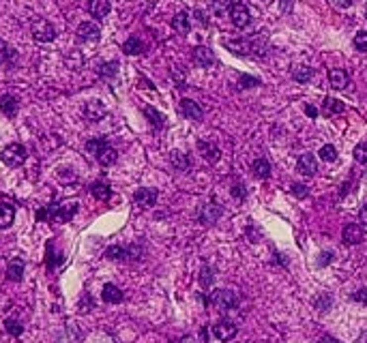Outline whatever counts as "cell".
Instances as JSON below:
<instances>
[{
  "label": "cell",
  "instance_id": "23",
  "mask_svg": "<svg viewBox=\"0 0 367 343\" xmlns=\"http://www.w3.org/2000/svg\"><path fill=\"white\" fill-rule=\"evenodd\" d=\"M172 26H174V30H176V32H180V35H187V32H189V28H191L189 15H187L185 11L176 13V15H174V19H172Z\"/></svg>",
  "mask_w": 367,
  "mask_h": 343
},
{
  "label": "cell",
  "instance_id": "26",
  "mask_svg": "<svg viewBox=\"0 0 367 343\" xmlns=\"http://www.w3.org/2000/svg\"><path fill=\"white\" fill-rule=\"evenodd\" d=\"M15 219V208L11 204H0V230L9 228Z\"/></svg>",
  "mask_w": 367,
  "mask_h": 343
},
{
  "label": "cell",
  "instance_id": "31",
  "mask_svg": "<svg viewBox=\"0 0 367 343\" xmlns=\"http://www.w3.org/2000/svg\"><path fill=\"white\" fill-rule=\"evenodd\" d=\"M320 159L322 161H326V163H333L335 159H337V148L335 146H331V144H326V146H322L320 148Z\"/></svg>",
  "mask_w": 367,
  "mask_h": 343
},
{
  "label": "cell",
  "instance_id": "6",
  "mask_svg": "<svg viewBox=\"0 0 367 343\" xmlns=\"http://www.w3.org/2000/svg\"><path fill=\"white\" fill-rule=\"evenodd\" d=\"M230 17H232V24L236 26V28H247L249 22H251V15H249V9L245 4H238L234 2L230 9Z\"/></svg>",
  "mask_w": 367,
  "mask_h": 343
},
{
  "label": "cell",
  "instance_id": "13",
  "mask_svg": "<svg viewBox=\"0 0 367 343\" xmlns=\"http://www.w3.org/2000/svg\"><path fill=\"white\" fill-rule=\"evenodd\" d=\"M159 197V191L157 189H138L135 191V204L138 206H155V202H157Z\"/></svg>",
  "mask_w": 367,
  "mask_h": 343
},
{
  "label": "cell",
  "instance_id": "4",
  "mask_svg": "<svg viewBox=\"0 0 367 343\" xmlns=\"http://www.w3.org/2000/svg\"><path fill=\"white\" fill-rule=\"evenodd\" d=\"M32 37H35V41H39V43H50V41H54L56 30L48 19H37V22L32 24Z\"/></svg>",
  "mask_w": 367,
  "mask_h": 343
},
{
  "label": "cell",
  "instance_id": "49",
  "mask_svg": "<svg viewBox=\"0 0 367 343\" xmlns=\"http://www.w3.org/2000/svg\"><path fill=\"white\" fill-rule=\"evenodd\" d=\"M6 56H9V45H6L2 39H0V64L6 60Z\"/></svg>",
  "mask_w": 367,
  "mask_h": 343
},
{
  "label": "cell",
  "instance_id": "44",
  "mask_svg": "<svg viewBox=\"0 0 367 343\" xmlns=\"http://www.w3.org/2000/svg\"><path fill=\"white\" fill-rule=\"evenodd\" d=\"M142 255H144V251H142V247H138V245H131V247L127 249V260L131 257V260H142Z\"/></svg>",
  "mask_w": 367,
  "mask_h": 343
},
{
  "label": "cell",
  "instance_id": "11",
  "mask_svg": "<svg viewBox=\"0 0 367 343\" xmlns=\"http://www.w3.org/2000/svg\"><path fill=\"white\" fill-rule=\"evenodd\" d=\"M363 241H365V232H363L361 225L350 223V225H346V228H344V243L346 245H359Z\"/></svg>",
  "mask_w": 367,
  "mask_h": 343
},
{
  "label": "cell",
  "instance_id": "57",
  "mask_svg": "<svg viewBox=\"0 0 367 343\" xmlns=\"http://www.w3.org/2000/svg\"><path fill=\"white\" fill-rule=\"evenodd\" d=\"M318 343H339V341L335 339V337H328V335H326V337H322Z\"/></svg>",
  "mask_w": 367,
  "mask_h": 343
},
{
  "label": "cell",
  "instance_id": "36",
  "mask_svg": "<svg viewBox=\"0 0 367 343\" xmlns=\"http://www.w3.org/2000/svg\"><path fill=\"white\" fill-rule=\"evenodd\" d=\"M4 328H6V333L13 335V337H19V335L24 333V326L19 324L17 320H6L4 322Z\"/></svg>",
  "mask_w": 367,
  "mask_h": 343
},
{
  "label": "cell",
  "instance_id": "37",
  "mask_svg": "<svg viewBox=\"0 0 367 343\" xmlns=\"http://www.w3.org/2000/svg\"><path fill=\"white\" fill-rule=\"evenodd\" d=\"M354 161L357 163H367V142H361V144L354 148Z\"/></svg>",
  "mask_w": 367,
  "mask_h": 343
},
{
  "label": "cell",
  "instance_id": "3",
  "mask_svg": "<svg viewBox=\"0 0 367 343\" xmlns=\"http://www.w3.org/2000/svg\"><path fill=\"white\" fill-rule=\"evenodd\" d=\"M0 159L9 167H19L26 161V148L22 144H9L0 154Z\"/></svg>",
  "mask_w": 367,
  "mask_h": 343
},
{
  "label": "cell",
  "instance_id": "14",
  "mask_svg": "<svg viewBox=\"0 0 367 343\" xmlns=\"http://www.w3.org/2000/svg\"><path fill=\"white\" fill-rule=\"evenodd\" d=\"M198 150L209 163H217L219 157H221V150L215 144H210V142H198Z\"/></svg>",
  "mask_w": 367,
  "mask_h": 343
},
{
  "label": "cell",
  "instance_id": "41",
  "mask_svg": "<svg viewBox=\"0 0 367 343\" xmlns=\"http://www.w3.org/2000/svg\"><path fill=\"white\" fill-rule=\"evenodd\" d=\"M60 262H62V255H56V253H54V245L50 243V245H48V266L54 268L56 264H60Z\"/></svg>",
  "mask_w": 367,
  "mask_h": 343
},
{
  "label": "cell",
  "instance_id": "48",
  "mask_svg": "<svg viewBox=\"0 0 367 343\" xmlns=\"http://www.w3.org/2000/svg\"><path fill=\"white\" fill-rule=\"evenodd\" d=\"M292 193L296 197H307V187L305 185H292Z\"/></svg>",
  "mask_w": 367,
  "mask_h": 343
},
{
  "label": "cell",
  "instance_id": "12",
  "mask_svg": "<svg viewBox=\"0 0 367 343\" xmlns=\"http://www.w3.org/2000/svg\"><path fill=\"white\" fill-rule=\"evenodd\" d=\"M328 82H331V86L335 90H344L350 86V77H348V73L344 69H331L328 71Z\"/></svg>",
  "mask_w": 367,
  "mask_h": 343
},
{
  "label": "cell",
  "instance_id": "5",
  "mask_svg": "<svg viewBox=\"0 0 367 343\" xmlns=\"http://www.w3.org/2000/svg\"><path fill=\"white\" fill-rule=\"evenodd\" d=\"M236 333H238V328L234 322H230V320H221L219 324L212 326V335H215L219 341H232L236 337Z\"/></svg>",
  "mask_w": 367,
  "mask_h": 343
},
{
  "label": "cell",
  "instance_id": "18",
  "mask_svg": "<svg viewBox=\"0 0 367 343\" xmlns=\"http://www.w3.org/2000/svg\"><path fill=\"white\" fill-rule=\"evenodd\" d=\"M24 260L22 257H13V260L9 262V268H6V277H9L11 281H19L24 275Z\"/></svg>",
  "mask_w": 367,
  "mask_h": 343
},
{
  "label": "cell",
  "instance_id": "25",
  "mask_svg": "<svg viewBox=\"0 0 367 343\" xmlns=\"http://www.w3.org/2000/svg\"><path fill=\"white\" fill-rule=\"evenodd\" d=\"M116 159H118V152H116V148H112V146H103L101 148V152L97 154V161H99L101 165H112V163H116Z\"/></svg>",
  "mask_w": 367,
  "mask_h": 343
},
{
  "label": "cell",
  "instance_id": "34",
  "mask_svg": "<svg viewBox=\"0 0 367 343\" xmlns=\"http://www.w3.org/2000/svg\"><path fill=\"white\" fill-rule=\"evenodd\" d=\"M105 257H107V260H125V257H127V249L125 247H118V245H114V247H109L105 251Z\"/></svg>",
  "mask_w": 367,
  "mask_h": 343
},
{
  "label": "cell",
  "instance_id": "35",
  "mask_svg": "<svg viewBox=\"0 0 367 343\" xmlns=\"http://www.w3.org/2000/svg\"><path fill=\"white\" fill-rule=\"evenodd\" d=\"M315 309H318V311H328V309H331V305H333V298H331V294H320L318 298H315Z\"/></svg>",
  "mask_w": 367,
  "mask_h": 343
},
{
  "label": "cell",
  "instance_id": "52",
  "mask_svg": "<svg viewBox=\"0 0 367 343\" xmlns=\"http://www.w3.org/2000/svg\"><path fill=\"white\" fill-rule=\"evenodd\" d=\"M58 178L60 180H75L73 170H69V174H64V170H58Z\"/></svg>",
  "mask_w": 367,
  "mask_h": 343
},
{
  "label": "cell",
  "instance_id": "42",
  "mask_svg": "<svg viewBox=\"0 0 367 343\" xmlns=\"http://www.w3.org/2000/svg\"><path fill=\"white\" fill-rule=\"evenodd\" d=\"M116 69H118V62H105V64L101 67L99 73H101L103 77H114V75H116Z\"/></svg>",
  "mask_w": 367,
  "mask_h": 343
},
{
  "label": "cell",
  "instance_id": "40",
  "mask_svg": "<svg viewBox=\"0 0 367 343\" xmlns=\"http://www.w3.org/2000/svg\"><path fill=\"white\" fill-rule=\"evenodd\" d=\"M200 283H202V288H210V283H212V268L210 266L202 268V273H200Z\"/></svg>",
  "mask_w": 367,
  "mask_h": 343
},
{
  "label": "cell",
  "instance_id": "53",
  "mask_svg": "<svg viewBox=\"0 0 367 343\" xmlns=\"http://www.w3.org/2000/svg\"><path fill=\"white\" fill-rule=\"evenodd\" d=\"M359 219H361V223H363L365 228H367V204L363 206V208H361V212H359Z\"/></svg>",
  "mask_w": 367,
  "mask_h": 343
},
{
  "label": "cell",
  "instance_id": "15",
  "mask_svg": "<svg viewBox=\"0 0 367 343\" xmlns=\"http://www.w3.org/2000/svg\"><path fill=\"white\" fill-rule=\"evenodd\" d=\"M109 9H112V6H109V0H88V11H90V15L97 19L107 17Z\"/></svg>",
  "mask_w": 367,
  "mask_h": 343
},
{
  "label": "cell",
  "instance_id": "58",
  "mask_svg": "<svg viewBox=\"0 0 367 343\" xmlns=\"http://www.w3.org/2000/svg\"><path fill=\"white\" fill-rule=\"evenodd\" d=\"M183 343H193V339H191V337H185V339H183Z\"/></svg>",
  "mask_w": 367,
  "mask_h": 343
},
{
  "label": "cell",
  "instance_id": "22",
  "mask_svg": "<svg viewBox=\"0 0 367 343\" xmlns=\"http://www.w3.org/2000/svg\"><path fill=\"white\" fill-rule=\"evenodd\" d=\"M251 172H254L256 178L264 180V178L270 176V163H268L266 159H256L254 163H251Z\"/></svg>",
  "mask_w": 367,
  "mask_h": 343
},
{
  "label": "cell",
  "instance_id": "55",
  "mask_svg": "<svg viewBox=\"0 0 367 343\" xmlns=\"http://www.w3.org/2000/svg\"><path fill=\"white\" fill-rule=\"evenodd\" d=\"M305 112H307V116H312V118H315V116H318V109H315L314 105H307Z\"/></svg>",
  "mask_w": 367,
  "mask_h": 343
},
{
  "label": "cell",
  "instance_id": "21",
  "mask_svg": "<svg viewBox=\"0 0 367 343\" xmlns=\"http://www.w3.org/2000/svg\"><path fill=\"white\" fill-rule=\"evenodd\" d=\"M103 300L109 302V305H116V302H122V292L116 286H112V283H107V286H103Z\"/></svg>",
  "mask_w": 367,
  "mask_h": 343
},
{
  "label": "cell",
  "instance_id": "29",
  "mask_svg": "<svg viewBox=\"0 0 367 343\" xmlns=\"http://www.w3.org/2000/svg\"><path fill=\"white\" fill-rule=\"evenodd\" d=\"M210 9H212V13H215V15L225 17V15H230L232 2H230V0H212V2H210Z\"/></svg>",
  "mask_w": 367,
  "mask_h": 343
},
{
  "label": "cell",
  "instance_id": "46",
  "mask_svg": "<svg viewBox=\"0 0 367 343\" xmlns=\"http://www.w3.org/2000/svg\"><path fill=\"white\" fill-rule=\"evenodd\" d=\"M333 262V251H322L318 255V266H328Z\"/></svg>",
  "mask_w": 367,
  "mask_h": 343
},
{
  "label": "cell",
  "instance_id": "50",
  "mask_svg": "<svg viewBox=\"0 0 367 343\" xmlns=\"http://www.w3.org/2000/svg\"><path fill=\"white\" fill-rule=\"evenodd\" d=\"M80 307H82V311H88V309L93 307V302H90V296H88V294H84V296H82Z\"/></svg>",
  "mask_w": 367,
  "mask_h": 343
},
{
  "label": "cell",
  "instance_id": "56",
  "mask_svg": "<svg viewBox=\"0 0 367 343\" xmlns=\"http://www.w3.org/2000/svg\"><path fill=\"white\" fill-rule=\"evenodd\" d=\"M281 9H283V11H290V9H292V0H281Z\"/></svg>",
  "mask_w": 367,
  "mask_h": 343
},
{
  "label": "cell",
  "instance_id": "9",
  "mask_svg": "<svg viewBox=\"0 0 367 343\" xmlns=\"http://www.w3.org/2000/svg\"><path fill=\"white\" fill-rule=\"evenodd\" d=\"M193 60L200 67H212L215 64V51L206 48V45H198V48H193Z\"/></svg>",
  "mask_w": 367,
  "mask_h": 343
},
{
  "label": "cell",
  "instance_id": "45",
  "mask_svg": "<svg viewBox=\"0 0 367 343\" xmlns=\"http://www.w3.org/2000/svg\"><path fill=\"white\" fill-rule=\"evenodd\" d=\"M352 300L354 302H361V305H367V288L357 290V292L352 294Z\"/></svg>",
  "mask_w": 367,
  "mask_h": 343
},
{
  "label": "cell",
  "instance_id": "20",
  "mask_svg": "<svg viewBox=\"0 0 367 343\" xmlns=\"http://www.w3.org/2000/svg\"><path fill=\"white\" fill-rule=\"evenodd\" d=\"M344 112V103L339 99H333V97H326L324 103H322V114L324 116H337Z\"/></svg>",
  "mask_w": 367,
  "mask_h": 343
},
{
  "label": "cell",
  "instance_id": "47",
  "mask_svg": "<svg viewBox=\"0 0 367 343\" xmlns=\"http://www.w3.org/2000/svg\"><path fill=\"white\" fill-rule=\"evenodd\" d=\"M230 193H232V196H234V197H238V199H245V196H247V191H245V187H243L241 183L232 187V189H230Z\"/></svg>",
  "mask_w": 367,
  "mask_h": 343
},
{
  "label": "cell",
  "instance_id": "28",
  "mask_svg": "<svg viewBox=\"0 0 367 343\" xmlns=\"http://www.w3.org/2000/svg\"><path fill=\"white\" fill-rule=\"evenodd\" d=\"M170 161H172L174 170H178V172H185V170H189V159H187V154H185V152H178V150H174V152L170 154Z\"/></svg>",
  "mask_w": 367,
  "mask_h": 343
},
{
  "label": "cell",
  "instance_id": "2",
  "mask_svg": "<svg viewBox=\"0 0 367 343\" xmlns=\"http://www.w3.org/2000/svg\"><path fill=\"white\" fill-rule=\"evenodd\" d=\"M210 302L215 305L219 311H232L236 305H238V298L234 292H230V290H215L210 296Z\"/></svg>",
  "mask_w": 367,
  "mask_h": 343
},
{
  "label": "cell",
  "instance_id": "1",
  "mask_svg": "<svg viewBox=\"0 0 367 343\" xmlns=\"http://www.w3.org/2000/svg\"><path fill=\"white\" fill-rule=\"evenodd\" d=\"M77 212V204L75 202H64V204H50L48 208L39 210L37 219L39 221H45V219H52V221L58 223H67L73 219V215Z\"/></svg>",
  "mask_w": 367,
  "mask_h": 343
},
{
  "label": "cell",
  "instance_id": "32",
  "mask_svg": "<svg viewBox=\"0 0 367 343\" xmlns=\"http://www.w3.org/2000/svg\"><path fill=\"white\" fill-rule=\"evenodd\" d=\"M103 146H107V142L103 140V138H93V140H88V142H86V150H88L90 154H95V157L101 152V148H103Z\"/></svg>",
  "mask_w": 367,
  "mask_h": 343
},
{
  "label": "cell",
  "instance_id": "19",
  "mask_svg": "<svg viewBox=\"0 0 367 343\" xmlns=\"http://www.w3.org/2000/svg\"><path fill=\"white\" fill-rule=\"evenodd\" d=\"M0 112L4 116H15L17 114V99L13 95H2L0 97Z\"/></svg>",
  "mask_w": 367,
  "mask_h": 343
},
{
  "label": "cell",
  "instance_id": "54",
  "mask_svg": "<svg viewBox=\"0 0 367 343\" xmlns=\"http://www.w3.org/2000/svg\"><path fill=\"white\" fill-rule=\"evenodd\" d=\"M196 17L200 19V24H202V26H209V19H206V15L202 11H196Z\"/></svg>",
  "mask_w": 367,
  "mask_h": 343
},
{
  "label": "cell",
  "instance_id": "24",
  "mask_svg": "<svg viewBox=\"0 0 367 343\" xmlns=\"http://www.w3.org/2000/svg\"><path fill=\"white\" fill-rule=\"evenodd\" d=\"M90 193L97 197V199H101V202H107L109 196H112V189H109V185L107 183H93L90 185Z\"/></svg>",
  "mask_w": 367,
  "mask_h": 343
},
{
  "label": "cell",
  "instance_id": "16",
  "mask_svg": "<svg viewBox=\"0 0 367 343\" xmlns=\"http://www.w3.org/2000/svg\"><path fill=\"white\" fill-rule=\"evenodd\" d=\"M84 116L93 122L101 120L103 116H105V105H103L101 101H90V103H86V107H84Z\"/></svg>",
  "mask_w": 367,
  "mask_h": 343
},
{
  "label": "cell",
  "instance_id": "33",
  "mask_svg": "<svg viewBox=\"0 0 367 343\" xmlns=\"http://www.w3.org/2000/svg\"><path fill=\"white\" fill-rule=\"evenodd\" d=\"M144 114L148 116V118H151V122H153V127H155V129H161V127H163L165 118L157 112V109H153V107H144Z\"/></svg>",
  "mask_w": 367,
  "mask_h": 343
},
{
  "label": "cell",
  "instance_id": "51",
  "mask_svg": "<svg viewBox=\"0 0 367 343\" xmlns=\"http://www.w3.org/2000/svg\"><path fill=\"white\" fill-rule=\"evenodd\" d=\"M331 4H335L337 9H348L352 4V0H331Z\"/></svg>",
  "mask_w": 367,
  "mask_h": 343
},
{
  "label": "cell",
  "instance_id": "30",
  "mask_svg": "<svg viewBox=\"0 0 367 343\" xmlns=\"http://www.w3.org/2000/svg\"><path fill=\"white\" fill-rule=\"evenodd\" d=\"M292 75H294V80H296V82L305 84V82H309V80L314 77V69H312V67H296Z\"/></svg>",
  "mask_w": 367,
  "mask_h": 343
},
{
  "label": "cell",
  "instance_id": "8",
  "mask_svg": "<svg viewBox=\"0 0 367 343\" xmlns=\"http://www.w3.org/2000/svg\"><path fill=\"white\" fill-rule=\"evenodd\" d=\"M77 37H80V41H99L101 28L95 22H82L77 26Z\"/></svg>",
  "mask_w": 367,
  "mask_h": 343
},
{
  "label": "cell",
  "instance_id": "27",
  "mask_svg": "<svg viewBox=\"0 0 367 343\" xmlns=\"http://www.w3.org/2000/svg\"><path fill=\"white\" fill-rule=\"evenodd\" d=\"M122 51L129 54V56H138V54L144 51V45H142V41H140L138 37H129L127 41H125V45H122Z\"/></svg>",
  "mask_w": 367,
  "mask_h": 343
},
{
  "label": "cell",
  "instance_id": "38",
  "mask_svg": "<svg viewBox=\"0 0 367 343\" xmlns=\"http://www.w3.org/2000/svg\"><path fill=\"white\" fill-rule=\"evenodd\" d=\"M225 48L234 49V54H238V56H245L249 51V45H245L243 41H225Z\"/></svg>",
  "mask_w": 367,
  "mask_h": 343
},
{
  "label": "cell",
  "instance_id": "39",
  "mask_svg": "<svg viewBox=\"0 0 367 343\" xmlns=\"http://www.w3.org/2000/svg\"><path fill=\"white\" fill-rule=\"evenodd\" d=\"M354 48L359 51H367V32L365 30L357 32V37H354Z\"/></svg>",
  "mask_w": 367,
  "mask_h": 343
},
{
  "label": "cell",
  "instance_id": "7",
  "mask_svg": "<svg viewBox=\"0 0 367 343\" xmlns=\"http://www.w3.org/2000/svg\"><path fill=\"white\" fill-rule=\"evenodd\" d=\"M221 206H219L217 202H210V204H204L202 208L198 210V219L202 221L204 225H210V223H215L219 217H221Z\"/></svg>",
  "mask_w": 367,
  "mask_h": 343
},
{
  "label": "cell",
  "instance_id": "17",
  "mask_svg": "<svg viewBox=\"0 0 367 343\" xmlns=\"http://www.w3.org/2000/svg\"><path fill=\"white\" fill-rule=\"evenodd\" d=\"M299 172L303 176H314L318 172V161H315L314 154H303L299 159Z\"/></svg>",
  "mask_w": 367,
  "mask_h": 343
},
{
  "label": "cell",
  "instance_id": "43",
  "mask_svg": "<svg viewBox=\"0 0 367 343\" xmlns=\"http://www.w3.org/2000/svg\"><path fill=\"white\" fill-rule=\"evenodd\" d=\"M260 80L258 77H249V75H241V80H238V86L241 88H251V86H258Z\"/></svg>",
  "mask_w": 367,
  "mask_h": 343
},
{
  "label": "cell",
  "instance_id": "59",
  "mask_svg": "<svg viewBox=\"0 0 367 343\" xmlns=\"http://www.w3.org/2000/svg\"><path fill=\"white\" fill-rule=\"evenodd\" d=\"M365 15H367V11H365Z\"/></svg>",
  "mask_w": 367,
  "mask_h": 343
},
{
  "label": "cell",
  "instance_id": "10",
  "mask_svg": "<svg viewBox=\"0 0 367 343\" xmlns=\"http://www.w3.org/2000/svg\"><path fill=\"white\" fill-rule=\"evenodd\" d=\"M180 112H183L185 118L196 120V122H200V120L204 118L202 107H200L196 101H191V99H183V101H180Z\"/></svg>",
  "mask_w": 367,
  "mask_h": 343
}]
</instances>
